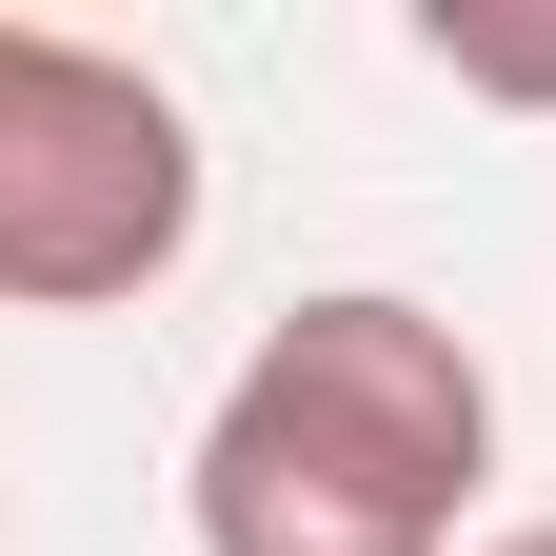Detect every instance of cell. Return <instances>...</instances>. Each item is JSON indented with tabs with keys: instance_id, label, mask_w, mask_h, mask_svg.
I'll use <instances>...</instances> for the list:
<instances>
[{
	"instance_id": "6da1fadb",
	"label": "cell",
	"mask_w": 556,
	"mask_h": 556,
	"mask_svg": "<svg viewBox=\"0 0 556 556\" xmlns=\"http://www.w3.org/2000/svg\"><path fill=\"white\" fill-rule=\"evenodd\" d=\"M477 497H497V378L397 278L258 318V358L219 378V417L179 457L199 556H457Z\"/></svg>"
},
{
	"instance_id": "7a4b0ae2",
	"label": "cell",
	"mask_w": 556,
	"mask_h": 556,
	"mask_svg": "<svg viewBox=\"0 0 556 556\" xmlns=\"http://www.w3.org/2000/svg\"><path fill=\"white\" fill-rule=\"evenodd\" d=\"M199 258V119L119 40L0 21V318H119Z\"/></svg>"
},
{
	"instance_id": "3957f363",
	"label": "cell",
	"mask_w": 556,
	"mask_h": 556,
	"mask_svg": "<svg viewBox=\"0 0 556 556\" xmlns=\"http://www.w3.org/2000/svg\"><path fill=\"white\" fill-rule=\"evenodd\" d=\"M417 60L457 100H556V21H477V0H417Z\"/></svg>"
},
{
	"instance_id": "277c9868",
	"label": "cell",
	"mask_w": 556,
	"mask_h": 556,
	"mask_svg": "<svg viewBox=\"0 0 556 556\" xmlns=\"http://www.w3.org/2000/svg\"><path fill=\"white\" fill-rule=\"evenodd\" d=\"M477 556H556V517H517V536H477Z\"/></svg>"
}]
</instances>
